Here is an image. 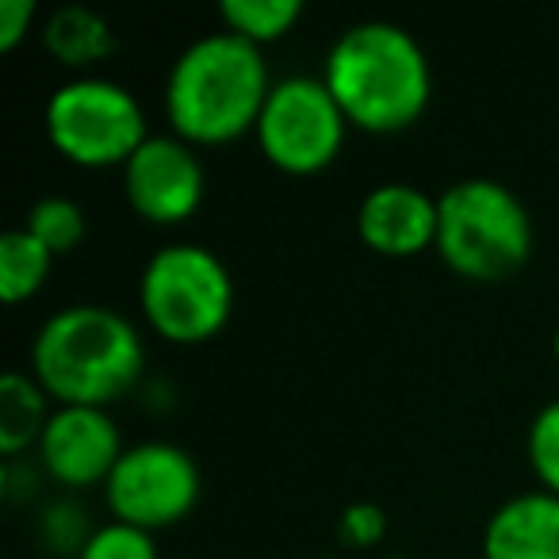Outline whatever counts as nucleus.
Returning a JSON list of instances; mask_svg holds the SVG:
<instances>
[{
	"mask_svg": "<svg viewBox=\"0 0 559 559\" xmlns=\"http://www.w3.org/2000/svg\"><path fill=\"white\" fill-rule=\"evenodd\" d=\"M460 559H467V556H460Z\"/></svg>",
	"mask_w": 559,
	"mask_h": 559,
	"instance_id": "25",
	"label": "nucleus"
},
{
	"mask_svg": "<svg viewBox=\"0 0 559 559\" xmlns=\"http://www.w3.org/2000/svg\"><path fill=\"white\" fill-rule=\"evenodd\" d=\"M58 257L35 238L27 226H12L0 234V299L20 307L35 299L47 284Z\"/></svg>",
	"mask_w": 559,
	"mask_h": 559,
	"instance_id": "15",
	"label": "nucleus"
},
{
	"mask_svg": "<svg viewBox=\"0 0 559 559\" xmlns=\"http://www.w3.org/2000/svg\"><path fill=\"white\" fill-rule=\"evenodd\" d=\"M357 238L391 261L421 257L437 246V195L411 180H383L357 203Z\"/></svg>",
	"mask_w": 559,
	"mask_h": 559,
	"instance_id": "11",
	"label": "nucleus"
},
{
	"mask_svg": "<svg viewBox=\"0 0 559 559\" xmlns=\"http://www.w3.org/2000/svg\"><path fill=\"white\" fill-rule=\"evenodd\" d=\"M349 119L330 96L326 81L292 73L272 85L261 119L253 127V142L272 169L288 177H314L342 157Z\"/></svg>",
	"mask_w": 559,
	"mask_h": 559,
	"instance_id": "7",
	"label": "nucleus"
},
{
	"mask_svg": "<svg viewBox=\"0 0 559 559\" xmlns=\"http://www.w3.org/2000/svg\"><path fill=\"white\" fill-rule=\"evenodd\" d=\"M20 226H27L55 257L73 253L88 234L85 211H81V203L70 200V195H43V200H35Z\"/></svg>",
	"mask_w": 559,
	"mask_h": 559,
	"instance_id": "17",
	"label": "nucleus"
},
{
	"mask_svg": "<svg viewBox=\"0 0 559 559\" xmlns=\"http://www.w3.org/2000/svg\"><path fill=\"white\" fill-rule=\"evenodd\" d=\"M200 490L203 479L192 452L173 441H142L127 444L123 460L104 483V502L111 510V521L157 536L195 510Z\"/></svg>",
	"mask_w": 559,
	"mask_h": 559,
	"instance_id": "8",
	"label": "nucleus"
},
{
	"mask_svg": "<svg viewBox=\"0 0 559 559\" xmlns=\"http://www.w3.org/2000/svg\"><path fill=\"white\" fill-rule=\"evenodd\" d=\"M437 257L467 284H502L533 257V218L510 185L467 177L437 195Z\"/></svg>",
	"mask_w": 559,
	"mask_h": 559,
	"instance_id": "4",
	"label": "nucleus"
},
{
	"mask_svg": "<svg viewBox=\"0 0 559 559\" xmlns=\"http://www.w3.org/2000/svg\"><path fill=\"white\" fill-rule=\"evenodd\" d=\"M43 131L50 150L78 169H123L150 139L139 96L100 73L62 81L47 96Z\"/></svg>",
	"mask_w": 559,
	"mask_h": 559,
	"instance_id": "6",
	"label": "nucleus"
},
{
	"mask_svg": "<svg viewBox=\"0 0 559 559\" xmlns=\"http://www.w3.org/2000/svg\"><path fill=\"white\" fill-rule=\"evenodd\" d=\"M528 467H533L540 490L559 498V399L544 403L525 433Z\"/></svg>",
	"mask_w": 559,
	"mask_h": 559,
	"instance_id": "19",
	"label": "nucleus"
},
{
	"mask_svg": "<svg viewBox=\"0 0 559 559\" xmlns=\"http://www.w3.org/2000/svg\"><path fill=\"white\" fill-rule=\"evenodd\" d=\"M39 35H43V50L58 66L78 73V78H88L96 66H104L119 50L111 24L100 12L85 9V4H62V9H55Z\"/></svg>",
	"mask_w": 559,
	"mask_h": 559,
	"instance_id": "13",
	"label": "nucleus"
},
{
	"mask_svg": "<svg viewBox=\"0 0 559 559\" xmlns=\"http://www.w3.org/2000/svg\"><path fill=\"white\" fill-rule=\"evenodd\" d=\"M139 311L162 342L207 345L234 314V276L200 241H169L142 264Z\"/></svg>",
	"mask_w": 559,
	"mask_h": 559,
	"instance_id": "5",
	"label": "nucleus"
},
{
	"mask_svg": "<svg viewBox=\"0 0 559 559\" xmlns=\"http://www.w3.org/2000/svg\"><path fill=\"white\" fill-rule=\"evenodd\" d=\"M304 16L299 0H226L218 9L223 32L238 35V39L253 43V47H269L280 43Z\"/></svg>",
	"mask_w": 559,
	"mask_h": 559,
	"instance_id": "16",
	"label": "nucleus"
},
{
	"mask_svg": "<svg viewBox=\"0 0 559 559\" xmlns=\"http://www.w3.org/2000/svg\"><path fill=\"white\" fill-rule=\"evenodd\" d=\"M55 399L39 388L32 372L9 368L0 376V456L20 460L24 452L39 449V437L55 414Z\"/></svg>",
	"mask_w": 559,
	"mask_h": 559,
	"instance_id": "14",
	"label": "nucleus"
},
{
	"mask_svg": "<svg viewBox=\"0 0 559 559\" xmlns=\"http://www.w3.org/2000/svg\"><path fill=\"white\" fill-rule=\"evenodd\" d=\"M127 444L116 418L100 406H55L47 429L39 437L43 475L66 490H88L108 483L116 464L123 460Z\"/></svg>",
	"mask_w": 559,
	"mask_h": 559,
	"instance_id": "10",
	"label": "nucleus"
},
{
	"mask_svg": "<svg viewBox=\"0 0 559 559\" xmlns=\"http://www.w3.org/2000/svg\"><path fill=\"white\" fill-rule=\"evenodd\" d=\"M330 96L353 131L399 134L421 119L433 96V70L406 27L365 20L345 27L322 66Z\"/></svg>",
	"mask_w": 559,
	"mask_h": 559,
	"instance_id": "2",
	"label": "nucleus"
},
{
	"mask_svg": "<svg viewBox=\"0 0 559 559\" xmlns=\"http://www.w3.org/2000/svg\"><path fill=\"white\" fill-rule=\"evenodd\" d=\"M272 85L264 50L230 32L192 39L165 78V123L188 146H230L253 134Z\"/></svg>",
	"mask_w": 559,
	"mask_h": 559,
	"instance_id": "1",
	"label": "nucleus"
},
{
	"mask_svg": "<svg viewBox=\"0 0 559 559\" xmlns=\"http://www.w3.org/2000/svg\"><path fill=\"white\" fill-rule=\"evenodd\" d=\"M35 0H0V50L12 55L35 24Z\"/></svg>",
	"mask_w": 559,
	"mask_h": 559,
	"instance_id": "22",
	"label": "nucleus"
},
{
	"mask_svg": "<svg viewBox=\"0 0 559 559\" xmlns=\"http://www.w3.org/2000/svg\"><path fill=\"white\" fill-rule=\"evenodd\" d=\"M479 559H559V498L521 490L483 525Z\"/></svg>",
	"mask_w": 559,
	"mask_h": 559,
	"instance_id": "12",
	"label": "nucleus"
},
{
	"mask_svg": "<svg viewBox=\"0 0 559 559\" xmlns=\"http://www.w3.org/2000/svg\"><path fill=\"white\" fill-rule=\"evenodd\" d=\"M93 528L96 525H88V513L73 498H55L39 513V540L50 556L78 559L81 548L88 544V536H93Z\"/></svg>",
	"mask_w": 559,
	"mask_h": 559,
	"instance_id": "18",
	"label": "nucleus"
},
{
	"mask_svg": "<svg viewBox=\"0 0 559 559\" xmlns=\"http://www.w3.org/2000/svg\"><path fill=\"white\" fill-rule=\"evenodd\" d=\"M78 559H162V551H157V536L146 533V528L104 521V525L93 528Z\"/></svg>",
	"mask_w": 559,
	"mask_h": 559,
	"instance_id": "20",
	"label": "nucleus"
},
{
	"mask_svg": "<svg viewBox=\"0 0 559 559\" xmlns=\"http://www.w3.org/2000/svg\"><path fill=\"white\" fill-rule=\"evenodd\" d=\"M146 372V342L123 311L104 304H73L55 311L32 342V376L55 406L108 411L139 388Z\"/></svg>",
	"mask_w": 559,
	"mask_h": 559,
	"instance_id": "3",
	"label": "nucleus"
},
{
	"mask_svg": "<svg viewBox=\"0 0 559 559\" xmlns=\"http://www.w3.org/2000/svg\"><path fill=\"white\" fill-rule=\"evenodd\" d=\"M380 559H406V556H380Z\"/></svg>",
	"mask_w": 559,
	"mask_h": 559,
	"instance_id": "24",
	"label": "nucleus"
},
{
	"mask_svg": "<svg viewBox=\"0 0 559 559\" xmlns=\"http://www.w3.org/2000/svg\"><path fill=\"white\" fill-rule=\"evenodd\" d=\"M207 173L177 134H150L139 154L123 165V195L131 211L150 226H180L200 211Z\"/></svg>",
	"mask_w": 559,
	"mask_h": 559,
	"instance_id": "9",
	"label": "nucleus"
},
{
	"mask_svg": "<svg viewBox=\"0 0 559 559\" xmlns=\"http://www.w3.org/2000/svg\"><path fill=\"white\" fill-rule=\"evenodd\" d=\"M551 357L559 360V326H556V334H551Z\"/></svg>",
	"mask_w": 559,
	"mask_h": 559,
	"instance_id": "23",
	"label": "nucleus"
},
{
	"mask_svg": "<svg viewBox=\"0 0 559 559\" xmlns=\"http://www.w3.org/2000/svg\"><path fill=\"white\" fill-rule=\"evenodd\" d=\"M388 536V513L376 502H349L337 513V540L349 551H372Z\"/></svg>",
	"mask_w": 559,
	"mask_h": 559,
	"instance_id": "21",
	"label": "nucleus"
}]
</instances>
